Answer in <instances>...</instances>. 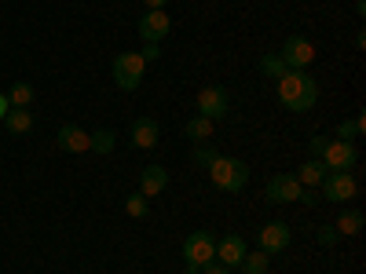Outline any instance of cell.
I'll use <instances>...</instances> for the list:
<instances>
[{
  "label": "cell",
  "mask_w": 366,
  "mask_h": 274,
  "mask_svg": "<svg viewBox=\"0 0 366 274\" xmlns=\"http://www.w3.org/2000/svg\"><path fill=\"white\" fill-rule=\"evenodd\" d=\"M279 99L286 110L293 113H304V110H312L315 99H319V84L308 70H286L279 77Z\"/></svg>",
  "instance_id": "6da1fadb"
},
{
  "label": "cell",
  "mask_w": 366,
  "mask_h": 274,
  "mask_svg": "<svg viewBox=\"0 0 366 274\" xmlns=\"http://www.w3.org/2000/svg\"><path fill=\"white\" fill-rule=\"evenodd\" d=\"M209 179H212V187H220L227 194H238L249 183V165L238 161V158H217L209 165Z\"/></svg>",
  "instance_id": "7a4b0ae2"
},
{
  "label": "cell",
  "mask_w": 366,
  "mask_h": 274,
  "mask_svg": "<svg viewBox=\"0 0 366 274\" xmlns=\"http://www.w3.org/2000/svg\"><path fill=\"white\" fill-rule=\"evenodd\" d=\"M143 73H147V63L139 51H121L114 59V84L121 91H136L143 84Z\"/></svg>",
  "instance_id": "3957f363"
},
{
  "label": "cell",
  "mask_w": 366,
  "mask_h": 274,
  "mask_svg": "<svg viewBox=\"0 0 366 274\" xmlns=\"http://www.w3.org/2000/svg\"><path fill=\"white\" fill-rule=\"evenodd\" d=\"M319 161L330 172H352L359 165V150H355V143H345V139H326Z\"/></svg>",
  "instance_id": "277c9868"
},
{
  "label": "cell",
  "mask_w": 366,
  "mask_h": 274,
  "mask_svg": "<svg viewBox=\"0 0 366 274\" xmlns=\"http://www.w3.org/2000/svg\"><path fill=\"white\" fill-rule=\"evenodd\" d=\"M322 201H337V205H348L355 194H359V179L352 172H326L322 179Z\"/></svg>",
  "instance_id": "5b68a950"
},
{
  "label": "cell",
  "mask_w": 366,
  "mask_h": 274,
  "mask_svg": "<svg viewBox=\"0 0 366 274\" xmlns=\"http://www.w3.org/2000/svg\"><path fill=\"white\" fill-rule=\"evenodd\" d=\"M183 260L194 263V267H205L217 260V238H212L209 230H194L187 234V241H183Z\"/></svg>",
  "instance_id": "8992f818"
},
{
  "label": "cell",
  "mask_w": 366,
  "mask_h": 274,
  "mask_svg": "<svg viewBox=\"0 0 366 274\" xmlns=\"http://www.w3.org/2000/svg\"><path fill=\"white\" fill-rule=\"evenodd\" d=\"M279 55H282L286 70H308V66L315 63V44H312L308 37L293 34V37H286V44H282Z\"/></svg>",
  "instance_id": "52a82bcc"
},
{
  "label": "cell",
  "mask_w": 366,
  "mask_h": 274,
  "mask_svg": "<svg viewBox=\"0 0 366 274\" xmlns=\"http://www.w3.org/2000/svg\"><path fill=\"white\" fill-rule=\"evenodd\" d=\"M198 113L209 117V121L227 117V113H231V96H227V88H220V84L202 88V91H198Z\"/></svg>",
  "instance_id": "ba28073f"
},
{
  "label": "cell",
  "mask_w": 366,
  "mask_h": 274,
  "mask_svg": "<svg viewBox=\"0 0 366 274\" xmlns=\"http://www.w3.org/2000/svg\"><path fill=\"white\" fill-rule=\"evenodd\" d=\"M290 238H293V234H290V227H286L282 220H271V223L260 227L257 245H260V253H267V256H279V253H286Z\"/></svg>",
  "instance_id": "9c48e42d"
},
{
  "label": "cell",
  "mask_w": 366,
  "mask_h": 274,
  "mask_svg": "<svg viewBox=\"0 0 366 274\" xmlns=\"http://www.w3.org/2000/svg\"><path fill=\"white\" fill-rule=\"evenodd\" d=\"M300 191H304V187L297 183V176H286V172L271 176V179H267V187H264V194H267L271 205H290V201L300 198Z\"/></svg>",
  "instance_id": "30bf717a"
},
{
  "label": "cell",
  "mask_w": 366,
  "mask_h": 274,
  "mask_svg": "<svg viewBox=\"0 0 366 274\" xmlns=\"http://www.w3.org/2000/svg\"><path fill=\"white\" fill-rule=\"evenodd\" d=\"M169 29H172L169 11H147V15L139 19V37H143V44H162V41L169 37Z\"/></svg>",
  "instance_id": "8fae6325"
},
{
  "label": "cell",
  "mask_w": 366,
  "mask_h": 274,
  "mask_svg": "<svg viewBox=\"0 0 366 274\" xmlns=\"http://www.w3.org/2000/svg\"><path fill=\"white\" fill-rule=\"evenodd\" d=\"M246 253H249V245H246V238H238V234H227L224 241H217V263H224L227 270L242 267Z\"/></svg>",
  "instance_id": "7c38bea8"
},
{
  "label": "cell",
  "mask_w": 366,
  "mask_h": 274,
  "mask_svg": "<svg viewBox=\"0 0 366 274\" xmlns=\"http://www.w3.org/2000/svg\"><path fill=\"white\" fill-rule=\"evenodd\" d=\"M162 191H169V168L165 165H147L139 172V194L143 198H158Z\"/></svg>",
  "instance_id": "4fadbf2b"
},
{
  "label": "cell",
  "mask_w": 366,
  "mask_h": 274,
  "mask_svg": "<svg viewBox=\"0 0 366 274\" xmlns=\"http://www.w3.org/2000/svg\"><path fill=\"white\" fill-rule=\"evenodd\" d=\"M158 136H162V128H158L154 117H136L132 121V146L136 150H154Z\"/></svg>",
  "instance_id": "5bb4252c"
},
{
  "label": "cell",
  "mask_w": 366,
  "mask_h": 274,
  "mask_svg": "<svg viewBox=\"0 0 366 274\" xmlns=\"http://www.w3.org/2000/svg\"><path fill=\"white\" fill-rule=\"evenodd\" d=\"M55 143H59V150H66V154H84L88 150V132L77 128V125H63L59 136H55Z\"/></svg>",
  "instance_id": "9a60e30c"
},
{
  "label": "cell",
  "mask_w": 366,
  "mask_h": 274,
  "mask_svg": "<svg viewBox=\"0 0 366 274\" xmlns=\"http://www.w3.org/2000/svg\"><path fill=\"white\" fill-rule=\"evenodd\" d=\"M326 172H330V168H326L319 158H308V161H304L293 176H297L300 187H312V191H319V187H322V179H326Z\"/></svg>",
  "instance_id": "2e32d148"
},
{
  "label": "cell",
  "mask_w": 366,
  "mask_h": 274,
  "mask_svg": "<svg viewBox=\"0 0 366 274\" xmlns=\"http://www.w3.org/2000/svg\"><path fill=\"white\" fill-rule=\"evenodd\" d=\"M362 223H366V216H362L359 208H345L341 216H337V223H333V230H337L341 238H355L362 230Z\"/></svg>",
  "instance_id": "e0dca14e"
},
{
  "label": "cell",
  "mask_w": 366,
  "mask_h": 274,
  "mask_svg": "<svg viewBox=\"0 0 366 274\" xmlns=\"http://www.w3.org/2000/svg\"><path fill=\"white\" fill-rule=\"evenodd\" d=\"M34 84L29 81H15L11 88H8V103H11V110H29V103H34Z\"/></svg>",
  "instance_id": "ac0fdd59"
},
{
  "label": "cell",
  "mask_w": 366,
  "mask_h": 274,
  "mask_svg": "<svg viewBox=\"0 0 366 274\" xmlns=\"http://www.w3.org/2000/svg\"><path fill=\"white\" fill-rule=\"evenodd\" d=\"M0 125H4L11 136H26L29 128H34V113L29 110H8V117L0 121Z\"/></svg>",
  "instance_id": "d6986e66"
},
{
  "label": "cell",
  "mask_w": 366,
  "mask_h": 274,
  "mask_svg": "<svg viewBox=\"0 0 366 274\" xmlns=\"http://www.w3.org/2000/svg\"><path fill=\"white\" fill-rule=\"evenodd\" d=\"M212 128H217V121H209V117L194 113L183 132H187V139H194V143H205V139H212Z\"/></svg>",
  "instance_id": "ffe728a7"
},
{
  "label": "cell",
  "mask_w": 366,
  "mask_h": 274,
  "mask_svg": "<svg viewBox=\"0 0 366 274\" xmlns=\"http://www.w3.org/2000/svg\"><path fill=\"white\" fill-rule=\"evenodd\" d=\"M114 146H117L114 128H99V132L88 136V150H96V154H114Z\"/></svg>",
  "instance_id": "44dd1931"
},
{
  "label": "cell",
  "mask_w": 366,
  "mask_h": 274,
  "mask_svg": "<svg viewBox=\"0 0 366 274\" xmlns=\"http://www.w3.org/2000/svg\"><path fill=\"white\" fill-rule=\"evenodd\" d=\"M260 73H264V77H271V81H279V77L286 73V63H282V55H279V51L264 55V59H260Z\"/></svg>",
  "instance_id": "7402d4cb"
},
{
  "label": "cell",
  "mask_w": 366,
  "mask_h": 274,
  "mask_svg": "<svg viewBox=\"0 0 366 274\" xmlns=\"http://www.w3.org/2000/svg\"><path fill=\"white\" fill-rule=\"evenodd\" d=\"M267 267H271L267 253H246V260H242V274H267Z\"/></svg>",
  "instance_id": "603a6c76"
},
{
  "label": "cell",
  "mask_w": 366,
  "mask_h": 274,
  "mask_svg": "<svg viewBox=\"0 0 366 274\" xmlns=\"http://www.w3.org/2000/svg\"><path fill=\"white\" fill-rule=\"evenodd\" d=\"M362 128H366L362 113H359V117H352V121H341V125H337V139H345V143H355V139L362 136Z\"/></svg>",
  "instance_id": "cb8c5ba5"
},
{
  "label": "cell",
  "mask_w": 366,
  "mask_h": 274,
  "mask_svg": "<svg viewBox=\"0 0 366 274\" xmlns=\"http://www.w3.org/2000/svg\"><path fill=\"white\" fill-rule=\"evenodd\" d=\"M125 212H129L132 220H147L150 205H147V198H143V194L136 191V194H129V198H125Z\"/></svg>",
  "instance_id": "d4e9b609"
},
{
  "label": "cell",
  "mask_w": 366,
  "mask_h": 274,
  "mask_svg": "<svg viewBox=\"0 0 366 274\" xmlns=\"http://www.w3.org/2000/svg\"><path fill=\"white\" fill-rule=\"evenodd\" d=\"M217 158H220V154H217L212 146H205V143H194V150H191V161H194L198 168H209Z\"/></svg>",
  "instance_id": "484cf974"
},
{
  "label": "cell",
  "mask_w": 366,
  "mask_h": 274,
  "mask_svg": "<svg viewBox=\"0 0 366 274\" xmlns=\"http://www.w3.org/2000/svg\"><path fill=\"white\" fill-rule=\"evenodd\" d=\"M139 55H143V63H147V66H150V63H158V59H162V44H143Z\"/></svg>",
  "instance_id": "4316f807"
},
{
  "label": "cell",
  "mask_w": 366,
  "mask_h": 274,
  "mask_svg": "<svg viewBox=\"0 0 366 274\" xmlns=\"http://www.w3.org/2000/svg\"><path fill=\"white\" fill-rule=\"evenodd\" d=\"M322 146H326V136H312V139H308V150H312V158H319V154H322Z\"/></svg>",
  "instance_id": "83f0119b"
},
{
  "label": "cell",
  "mask_w": 366,
  "mask_h": 274,
  "mask_svg": "<svg viewBox=\"0 0 366 274\" xmlns=\"http://www.w3.org/2000/svg\"><path fill=\"white\" fill-rule=\"evenodd\" d=\"M337 238H341V234L333 230V227H322V230H319V241H322V245H333V241H337Z\"/></svg>",
  "instance_id": "f1b7e54d"
},
{
  "label": "cell",
  "mask_w": 366,
  "mask_h": 274,
  "mask_svg": "<svg viewBox=\"0 0 366 274\" xmlns=\"http://www.w3.org/2000/svg\"><path fill=\"white\" fill-rule=\"evenodd\" d=\"M202 274H231V270H227L224 263H217V260H212V263H205V267H202Z\"/></svg>",
  "instance_id": "f546056e"
},
{
  "label": "cell",
  "mask_w": 366,
  "mask_h": 274,
  "mask_svg": "<svg viewBox=\"0 0 366 274\" xmlns=\"http://www.w3.org/2000/svg\"><path fill=\"white\" fill-rule=\"evenodd\" d=\"M143 4H147V11H165L169 0H143Z\"/></svg>",
  "instance_id": "4dcf8cb0"
},
{
  "label": "cell",
  "mask_w": 366,
  "mask_h": 274,
  "mask_svg": "<svg viewBox=\"0 0 366 274\" xmlns=\"http://www.w3.org/2000/svg\"><path fill=\"white\" fill-rule=\"evenodd\" d=\"M8 110H11V103H8V96H4V91H0V121L8 117Z\"/></svg>",
  "instance_id": "1f68e13d"
},
{
  "label": "cell",
  "mask_w": 366,
  "mask_h": 274,
  "mask_svg": "<svg viewBox=\"0 0 366 274\" xmlns=\"http://www.w3.org/2000/svg\"><path fill=\"white\" fill-rule=\"evenodd\" d=\"M355 15H359V19L366 15V0H355Z\"/></svg>",
  "instance_id": "d6a6232c"
}]
</instances>
